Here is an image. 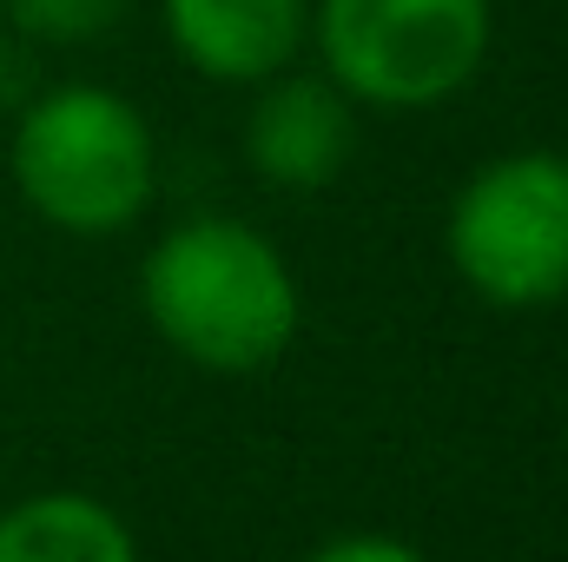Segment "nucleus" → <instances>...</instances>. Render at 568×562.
<instances>
[{
  "label": "nucleus",
  "instance_id": "423d86ee",
  "mask_svg": "<svg viewBox=\"0 0 568 562\" xmlns=\"http://www.w3.org/2000/svg\"><path fill=\"white\" fill-rule=\"evenodd\" d=\"M172 53L212 87H265L311 47V0H159Z\"/></svg>",
  "mask_w": 568,
  "mask_h": 562
},
{
  "label": "nucleus",
  "instance_id": "1a4fd4ad",
  "mask_svg": "<svg viewBox=\"0 0 568 562\" xmlns=\"http://www.w3.org/2000/svg\"><path fill=\"white\" fill-rule=\"evenodd\" d=\"M304 562H429V556H424V550H410L404 536H384V530H351V536L317 543Z\"/></svg>",
  "mask_w": 568,
  "mask_h": 562
},
{
  "label": "nucleus",
  "instance_id": "6e6552de",
  "mask_svg": "<svg viewBox=\"0 0 568 562\" xmlns=\"http://www.w3.org/2000/svg\"><path fill=\"white\" fill-rule=\"evenodd\" d=\"M126 7L133 0H0L13 33H27L40 47H87V40L113 33L126 20Z\"/></svg>",
  "mask_w": 568,
  "mask_h": 562
},
{
  "label": "nucleus",
  "instance_id": "39448f33",
  "mask_svg": "<svg viewBox=\"0 0 568 562\" xmlns=\"http://www.w3.org/2000/svg\"><path fill=\"white\" fill-rule=\"evenodd\" d=\"M245 113V165L272 192H324L357 152V107L324 73H278L252 87Z\"/></svg>",
  "mask_w": 568,
  "mask_h": 562
},
{
  "label": "nucleus",
  "instance_id": "7ed1b4c3",
  "mask_svg": "<svg viewBox=\"0 0 568 562\" xmlns=\"http://www.w3.org/2000/svg\"><path fill=\"white\" fill-rule=\"evenodd\" d=\"M311 47L324 80L371 113H429L456 100L489 47V0H311Z\"/></svg>",
  "mask_w": 568,
  "mask_h": 562
},
{
  "label": "nucleus",
  "instance_id": "0eeeda50",
  "mask_svg": "<svg viewBox=\"0 0 568 562\" xmlns=\"http://www.w3.org/2000/svg\"><path fill=\"white\" fill-rule=\"evenodd\" d=\"M0 562H140V536L87 490H33L0 510Z\"/></svg>",
  "mask_w": 568,
  "mask_h": 562
},
{
  "label": "nucleus",
  "instance_id": "f03ea898",
  "mask_svg": "<svg viewBox=\"0 0 568 562\" xmlns=\"http://www.w3.org/2000/svg\"><path fill=\"white\" fill-rule=\"evenodd\" d=\"M13 185L67 239H120L152 212L159 192V145L145 113L100 87V80H67L13 107Z\"/></svg>",
  "mask_w": 568,
  "mask_h": 562
},
{
  "label": "nucleus",
  "instance_id": "20e7f679",
  "mask_svg": "<svg viewBox=\"0 0 568 562\" xmlns=\"http://www.w3.org/2000/svg\"><path fill=\"white\" fill-rule=\"evenodd\" d=\"M449 265L483 304L536 311L568 298V152H503L476 165L443 225Z\"/></svg>",
  "mask_w": 568,
  "mask_h": 562
},
{
  "label": "nucleus",
  "instance_id": "f257e3e1",
  "mask_svg": "<svg viewBox=\"0 0 568 562\" xmlns=\"http://www.w3.org/2000/svg\"><path fill=\"white\" fill-rule=\"evenodd\" d=\"M145 324L165 351L212 378H252L297 338V272L258 225L185 219L140 265Z\"/></svg>",
  "mask_w": 568,
  "mask_h": 562
}]
</instances>
